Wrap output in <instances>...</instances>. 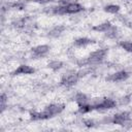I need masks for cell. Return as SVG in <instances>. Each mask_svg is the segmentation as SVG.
Instances as JSON below:
<instances>
[{
    "label": "cell",
    "instance_id": "8",
    "mask_svg": "<svg viewBox=\"0 0 132 132\" xmlns=\"http://www.w3.org/2000/svg\"><path fill=\"white\" fill-rule=\"evenodd\" d=\"M35 70L34 68H32L31 66L29 65H20L13 72H12V75H19V74H32L34 73Z\"/></svg>",
    "mask_w": 132,
    "mask_h": 132
},
{
    "label": "cell",
    "instance_id": "10",
    "mask_svg": "<svg viewBox=\"0 0 132 132\" xmlns=\"http://www.w3.org/2000/svg\"><path fill=\"white\" fill-rule=\"evenodd\" d=\"M94 40L90 39V38H87V37H80V38H77L75 41H74V45L76 46H87L91 43H93Z\"/></svg>",
    "mask_w": 132,
    "mask_h": 132
},
{
    "label": "cell",
    "instance_id": "18",
    "mask_svg": "<svg viewBox=\"0 0 132 132\" xmlns=\"http://www.w3.org/2000/svg\"><path fill=\"white\" fill-rule=\"evenodd\" d=\"M120 45L127 52L129 53H132V42H129V41H124V42H121Z\"/></svg>",
    "mask_w": 132,
    "mask_h": 132
},
{
    "label": "cell",
    "instance_id": "19",
    "mask_svg": "<svg viewBox=\"0 0 132 132\" xmlns=\"http://www.w3.org/2000/svg\"><path fill=\"white\" fill-rule=\"evenodd\" d=\"M0 102H1V111H3L5 109V106H6V95L5 94H2L1 95Z\"/></svg>",
    "mask_w": 132,
    "mask_h": 132
},
{
    "label": "cell",
    "instance_id": "13",
    "mask_svg": "<svg viewBox=\"0 0 132 132\" xmlns=\"http://www.w3.org/2000/svg\"><path fill=\"white\" fill-rule=\"evenodd\" d=\"M104 10L106 12H109V13H118L120 10V6L116 5V4H109V5H106L104 7Z\"/></svg>",
    "mask_w": 132,
    "mask_h": 132
},
{
    "label": "cell",
    "instance_id": "20",
    "mask_svg": "<svg viewBox=\"0 0 132 132\" xmlns=\"http://www.w3.org/2000/svg\"><path fill=\"white\" fill-rule=\"evenodd\" d=\"M130 98H131L130 95H127V96L122 97L121 100H120V104H121V105H126V104H128V103L130 102V100H131Z\"/></svg>",
    "mask_w": 132,
    "mask_h": 132
},
{
    "label": "cell",
    "instance_id": "17",
    "mask_svg": "<svg viewBox=\"0 0 132 132\" xmlns=\"http://www.w3.org/2000/svg\"><path fill=\"white\" fill-rule=\"evenodd\" d=\"M27 20L28 19H20V20H16L12 23V25L15 27V28H23L26 26L27 24Z\"/></svg>",
    "mask_w": 132,
    "mask_h": 132
},
{
    "label": "cell",
    "instance_id": "2",
    "mask_svg": "<svg viewBox=\"0 0 132 132\" xmlns=\"http://www.w3.org/2000/svg\"><path fill=\"white\" fill-rule=\"evenodd\" d=\"M106 54H107V50H106V48H100V50H98V51L93 52V53L87 58L88 64L94 65V64L100 63V62L105 58Z\"/></svg>",
    "mask_w": 132,
    "mask_h": 132
},
{
    "label": "cell",
    "instance_id": "7",
    "mask_svg": "<svg viewBox=\"0 0 132 132\" xmlns=\"http://www.w3.org/2000/svg\"><path fill=\"white\" fill-rule=\"evenodd\" d=\"M48 51H50V46L48 45H45V44L37 45V46L32 48V55L35 58H39V57L44 56Z\"/></svg>",
    "mask_w": 132,
    "mask_h": 132
},
{
    "label": "cell",
    "instance_id": "3",
    "mask_svg": "<svg viewBox=\"0 0 132 132\" xmlns=\"http://www.w3.org/2000/svg\"><path fill=\"white\" fill-rule=\"evenodd\" d=\"M94 109H110L116 106V102L110 98H103L101 100H96L92 104Z\"/></svg>",
    "mask_w": 132,
    "mask_h": 132
},
{
    "label": "cell",
    "instance_id": "15",
    "mask_svg": "<svg viewBox=\"0 0 132 132\" xmlns=\"http://www.w3.org/2000/svg\"><path fill=\"white\" fill-rule=\"evenodd\" d=\"M62 66H63V63L61 61H52L48 64V67L53 70H59Z\"/></svg>",
    "mask_w": 132,
    "mask_h": 132
},
{
    "label": "cell",
    "instance_id": "21",
    "mask_svg": "<svg viewBox=\"0 0 132 132\" xmlns=\"http://www.w3.org/2000/svg\"><path fill=\"white\" fill-rule=\"evenodd\" d=\"M84 123H85V125H86L87 127H93L94 124H95L94 121H92V120H85Z\"/></svg>",
    "mask_w": 132,
    "mask_h": 132
},
{
    "label": "cell",
    "instance_id": "4",
    "mask_svg": "<svg viewBox=\"0 0 132 132\" xmlns=\"http://www.w3.org/2000/svg\"><path fill=\"white\" fill-rule=\"evenodd\" d=\"M129 120H130V113L127 111H123L114 114L111 118V123L117 125H125Z\"/></svg>",
    "mask_w": 132,
    "mask_h": 132
},
{
    "label": "cell",
    "instance_id": "12",
    "mask_svg": "<svg viewBox=\"0 0 132 132\" xmlns=\"http://www.w3.org/2000/svg\"><path fill=\"white\" fill-rule=\"evenodd\" d=\"M75 101L78 104V106H81V105H85L88 103V97L82 93H78L75 96Z\"/></svg>",
    "mask_w": 132,
    "mask_h": 132
},
{
    "label": "cell",
    "instance_id": "1",
    "mask_svg": "<svg viewBox=\"0 0 132 132\" xmlns=\"http://www.w3.org/2000/svg\"><path fill=\"white\" fill-rule=\"evenodd\" d=\"M63 109H64V104H50L41 112H31L30 117H31V120L33 121L46 120L60 113Z\"/></svg>",
    "mask_w": 132,
    "mask_h": 132
},
{
    "label": "cell",
    "instance_id": "23",
    "mask_svg": "<svg viewBox=\"0 0 132 132\" xmlns=\"http://www.w3.org/2000/svg\"><path fill=\"white\" fill-rule=\"evenodd\" d=\"M130 1H132V0H130Z\"/></svg>",
    "mask_w": 132,
    "mask_h": 132
},
{
    "label": "cell",
    "instance_id": "6",
    "mask_svg": "<svg viewBox=\"0 0 132 132\" xmlns=\"http://www.w3.org/2000/svg\"><path fill=\"white\" fill-rule=\"evenodd\" d=\"M129 77V73L125 70H122V71H118L109 76L106 77V80L108 81H123L125 79H127Z\"/></svg>",
    "mask_w": 132,
    "mask_h": 132
},
{
    "label": "cell",
    "instance_id": "5",
    "mask_svg": "<svg viewBox=\"0 0 132 132\" xmlns=\"http://www.w3.org/2000/svg\"><path fill=\"white\" fill-rule=\"evenodd\" d=\"M79 76L78 73H71V74H66L62 77L61 79V85L65 86V87H71L73 85H75L78 80Z\"/></svg>",
    "mask_w": 132,
    "mask_h": 132
},
{
    "label": "cell",
    "instance_id": "16",
    "mask_svg": "<svg viewBox=\"0 0 132 132\" xmlns=\"http://www.w3.org/2000/svg\"><path fill=\"white\" fill-rule=\"evenodd\" d=\"M92 109H94V108H93V105L87 103V104H85V105L79 106V108H78V112H80V113H86V112L91 111Z\"/></svg>",
    "mask_w": 132,
    "mask_h": 132
},
{
    "label": "cell",
    "instance_id": "11",
    "mask_svg": "<svg viewBox=\"0 0 132 132\" xmlns=\"http://www.w3.org/2000/svg\"><path fill=\"white\" fill-rule=\"evenodd\" d=\"M112 25L109 23V22H104L102 24H99V25H96L93 27V30L94 31H99V32H106Z\"/></svg>",
    "mask_w": 132,
    "mask_h": 132
},
{
    "label": "cell",
    "instance_id": "9",
    "mask_svg": "<svg viewBox=\"0 0 132 132\" xmlns=\"http://www.w3.org/2000/svg\"><path fill=\"white\" fill-rule=\"evenodd\" d=\"M65 30V27L64 26H56L54 27L53 29L50 30L48 32V36L50 37H59Z\"/></svg>",
    "mask_w": 132,
    "mask_h": 132
},
{
    "label": "cell",
    "instance_id": "22",
    "mask_svg": "<svg viewBox=\"0 0 132 132\" xmlns=\"http://www.w3.org/2000/svg\"><path fill=\"white\" fill-rule=\"evenodd\" d=\"M33 2H36V3H39V4H46V3H50V2H53L54 0H32Z\"/></svg>",
    "mask_w": 132,
    "mask_h": 132
},
{
    "label": "cell",
    "instance_id": "14",
    "mask_svg": "<svg viewBox=\"0 0 132 132\" xmlns=\"http://www.w3.org/2000/svg\"><path fill=\"white\" fill-rule=\"evenodd\" d=\"M118 35V29L113 26H111L106 32H105V36L108 38H116Z\"/></svg>",
    "mask_w": 132,
    "mask_h": 132
}]
</instances>
